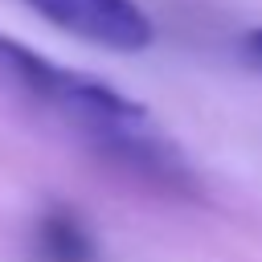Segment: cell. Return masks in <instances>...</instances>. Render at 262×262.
I'll list each match as a JSON object with an SVG mask.
<instances>
[{
  "label": "cell",
  "instance_id": "6da1fadb",
  "mask_svg": "<svg viewBox=\"0 0 262 262\" xmlns=\"http://www.w3.org/2000/svg\"><path fill=\"white\" fill-rule=\"evenodd\" d=\"M0 78L12 90H20L29 102L66 119L90 147L119 135V131H135V127L151 123L143 102L119 94L102 78L57 66V61L33 53L29 45H20L16 37H4V33H0Z\"/></svg>",
  "mask_w": 262,
  "mask_h": 262
},
{
  "label": "cell",
  "instance_id": "7a4b0ae2",
  "mask_svg": "<svg viewBox=\"0 0 262 262\" xmlns=\"http://www.w3.org/2000/svg\"><path fill=\"white\" fill-rule=\"evenodd\" d=\"M41 20L115 53H139L156 41L151 16L135 0H20Z\"/></svg>",
  "mask_w": 262,
  "mask_h": 262
},
{
  "label": "cell",
  "instance_id": "3957f363",
  "mask_svg": "<svg viewBox=\"0 0 262 262\" xmlns=\"http://www.w3.org/2000/svg\"><path fill=\"white\" fill-rule=\"evenodd\" d=\"M33 250L41 262H90L94 242H90V229L78 221V213L57 205L37 221Z\"/></svg>",
  "mask_w": 262,
  "mask_h": 262
},
{
  "label": "cell",
  "instance_id": "277c9868",
  "mask_svg": "<svg viewBox=\"0 0 262 262\" xmlns=\"http://www.w3.org/2000/svg\"><path fill=\"white\" fill-rule=\"evenodd\" d=\"M242 53H246L254 66H262V25H258V29H250V33L242 37Z\"/></svg>",
  "mask_w": 262,
  "mask_h": 262
}]
</instances>
